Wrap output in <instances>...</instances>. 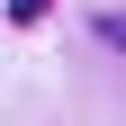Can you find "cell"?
<instances>
[{"instance_id":"obj_1","label":"cell","mask_w":126,"mask_h":126,"mask_svg":"<svg viewBox=\"0 0 126 126\" xmlns=\"http://www.w3.org/2000/svg\"><path fill=\"white\" fill-rule=\"evenodd\" d=\"M90 36H108V45L126 54V9H90Z\"/></svg>"}]
</instances>
